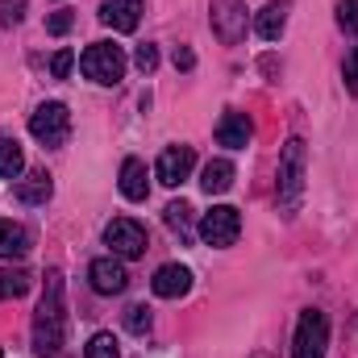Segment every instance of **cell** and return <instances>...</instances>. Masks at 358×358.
Masks as SVG:
<instances>
[{"label": "cell", "instance_id": "1", "mask_svg": "<svg viewBox=\"0 0 358 358\" xmlns=\"http://www.w3.org/2000/svg\"><path fill=\"white\" fill-rule=\"evenodd\" d=\"M67 346V308H63V271L46 275V292L34 317V350L38 358H63Z\"/></svg>", "mask_w": 358, "mask_h": 358}, {"label": "cell", "instance_id": "2", "mask_svg": "<svg viewBox=\"0 0 358 358\" xmlns=\"http://www.w3.org/2000/svg\"><path fill=\"white\" fill-rule=\"evenodd\" d=\"M304 171H308V155H304V142L292 138L279 155V213L283 217H296L300 213V200H304Z\"/></svg>", "mask_w": 358, "mask_h": 358}, {"label": "cell", "instance_id": "3", "mask_svg": "<svg viewBox=\"0 0 358 358\" xmlns=\"http://www.w3.org/2000/svg\"><path fill=\"white\" fill-rule=\"evenodd\" d=\"M80 71L88 76L92 84L113 88V84H121V76H125V50H121L117 42H92L88 50L80 55Z\"/></svg>", "mask_w": 358, "mask_h": 358}, {"label": "cell", "instance_id": "4", "mask_svg": "<svg viewBox=\"0 0 358 358\" xmlns=\"http://www.w3.org/2000/svg\"><path fill=\"white\" fill-rule=\"evenodd\" d=\"M325 346H329V317L321 308H304L296 321L292 358H325Z\"/></svg>", "mask_w": 358, "mask_h": 358}, {"label": "cell", "instance_id": "5", "mask_svg": "<svg viewBox=\"0 0 358 358\" xmlns=\"http://www.w3.org/2000/svg\"><path fill=\"white\" fill-rule=\"evenodd\" d=\"M29 134H34L42 146H63L67 134H71V113H67V104H59V100L38 104V108L29 113Z\"/></svg>", "mask_w": 358, "mask_h": 358}, {"label": "cell", "instance_id": "6", "mask_svg": "<svg viewBox=\"0 0 358 358\" xmlns=\"http://www.w3.org/2000/svg\"><path fill=\"white\" fill-rule=\"evenodd\" d=\"M238 234H242V213L234 208V204H217V208H208L204 217H200V238L208 242V246H234L238 242Z\"/></svg>", "mask_w": 358, "mask_h": 358}, {"label": "cell", "instance_id": "7", "mask_svg": "<svg viewBox=\"0 0 358 358\" xmlns=\"http://www.w3.org/2000/svg\"><path fill=\"white\" fill-rule=\"evenodd\" d=\"M104 246H113L117 259H142L146 255V229L134 217H113L104 225Z\"/></svg>", "mask_w": 358, "mask_h": 358}, {"label": "cell", "instance_id": "8", "mask_svg": "<svg viewBox=\"0 0 358 358\" xmlns=\"http://www.w3.org/2000/svg\"><path fill=\"white\" fill-rule=\"evenodd\" d=\"M88 279H92V292H100V296H121V292L129 287V271H125V263H121L117 255L92 259Z\"/></svg>", "mask_w": 358, "mask_h": 358}, {"label": "cell", "instance_id": "9", "mask_svg": "<svg viewBox=\"0 0 358 358\" xmlns=\"http://www.w3.org/2000/svg\"><path fill=\"white\" fill-rule=\"evenodd\" d=\"M192 167H196V150L192 146H167L159 155V163H155V176H159V183H167V187H179L183 179L192 176Z\"/></svg>", "mask_w": 358, "mask_h": 358}, {"label": "cell", "instance_id": "10", "mask_svg": "<svg viewBox=\"0 0 358 358\" xmlns=\"http://www.w3.org/2000/svg\"><path fill=\"white\" fill-rule=\"evenodd\" d=\"M213 29L221 42H238L246 34V8L242 0H213Z\"/></svg>", "mask_w": 358, "mask_h": 358}, {"label": "cell", "instance_id": "11", "mask_svg": "<svg viewBox=\"0 0 358 358\" xmlns=\"http://www.w3.org/2000/svg\"><path fill=\"white\" fill-rule=\"evenodd\" d=\"M100 21L117 34H134L142 21V0H100Z\"/></svg>", "mask_w": 358, "mask_h": 358}, {"label": "cell", "instance_id": "12", "mask_svg": "<svg viewBox=\"0 0 358 358\" xmlns=\"http://www.w3.org/2000/svg\"><path fill=\"white\" fill-rule=\"evenodd\" d=\"M150 287H155V296H163V300H179V296L192 292V271L179 267V263H167V267L155 271Z\"/></svg>", "mask_w": 358, "mask_h": 358}, {"label": "cell", "instance_id": "13", "mask_svg": "<svg viewBox=\"0 0 358 358\" xmlns=\"http://www.w3.org/2000/svg\"><path fill=\"white\" fill-rule=\"evenodd\" d=\"M250 134H255V125H250L246 113H225V117L217 121V146H225V150L250 146Z\"/></svg>", "mask_w": 358, "mask_h": 358}, {"label": "cell", "instance_id": "14", "mask_svg": "<svg viewBox=\"0 0 358 358\" xmlns=\"http://www.w3.org/2000/svg\"><path fill=\"white\" fill-rule=\"evenodd\" d=\"M121 196H125V200H134V204H142V200L150 196L146 163H142V159H125V163H121Z\"/></svg>", "mask_w": 358, "mask_h": 358}, {"label": "cell", "instance_id": "15", "mask_svg": "<svg viewBox=\"0 0 358 358\" xmlns=\"http://www.w3.org/2000/svg\"><path fill=\"white\" fill-rule=\"evenodd\" d=\"M283 29H287V0H271L267 8L259 13V21H255V34L263 42H279Z\"/></svg>", "mask_w": 358, "mask_h": 358}, {"label": "cell", "instance_id": "16", "mask_svg": "<svg viewBox=\"0 0 358 358\" xmlns=\"http://www.w3.org/2000/svg\"><path fill=\"white\" fill-rule=\"evenodd\" d=\"M29 255V229L17 221H0V259H25Z\"/></svg>", "mask_w": 358, "mask_h": 358}, {"label": "cell", "instance_id": "17", "mask_svg": "<svg viewBox=\"0 0 358 358\" xmlns=\"http://www.w3.org/2000/svg\"><path fill=\"white\" fill-rule=\"evenodd\" d=\"M200 187H204L208 196L229 192V187H234V163H229V159H213V163H204V171H200Z\"/></svg>", "mask_w": 358, "mask_h": 358}, {"label": "cell", "instance_id": "18", "mask_svg": "<svg viewBox=\"0 0 358 358\" xmlns=\"http://www.w3.org/2000/svg\"><path fill=\"white\" fill-rule=\"evenodd\" d=\"M50 192H55V183L46 171H29L25 179H17V200H25V204H46Z\"/></svg>", "mask_w": 358, "mask_h": 358}, {"label": "cell", "instance_id": "19", "mask_svg": "<svg viewBox=\"0 0 358 358\" xmlns=\"http://www.w3.org/2000/svg\"><path fill=\"white\" fill-rule=\"evenodd\" d=\"M25 171V155H21V146H17V138H4L0 134V179H21Z\"/></svg>", "mask_w": 358, "mask_h": 358}, {"label": "cell", "instance_id": "20", "mask_svg": "<svg viewBox=\"0 0 358 358\" xmlns=\"http://www.w3.org/2000/svg\"><path fill=\"white\" fill-rule=\"evenodd\" d=\"M29 271L21 267H0V300H17V296H25L29 292Z\"/></svg>", "mask_w": 358, "mask_h": 358}, {"label": "cell", "instance_id": "21", "mask_svg": "<svg viewBox=\"0 0 358 358\" xmlns=\"http://www.w3.org/2000/svg\"><path fill=\"white\" fill-rule=\"evenodd\" d=\"M163 221L179 234V242H187V238H192V204H183V200L167 204V208H163Z\"/></svg>", "mask_w": 358, "mask_h": 358}, {"label": "cell", "instance_id": "22", "mask_svg": "<svg viewBox=\"0 0 358 358\" xmlns=\"http://www.w3.org/2000/svg\"><path fill=\"white\" fill-rule=\"evenodd\" d=\"M150 325H155V321H150V308H146V304H129V308H125V329H129V334L142 338V334H150Z\"/></svg>", "mask_w": 358, "mask_h": 358}, {"label": "cell", "instance_id": "23", "mask_svg": "<svg viewBox=\"0 0 358 358\" xmlns=\"http://www.w3.org/2000/svg\"><path fill=\"white\" fill-rule=\"evenodd\" d=\"M84 358H121L117 338H113V334H96L88 346H84Z\"/></svg>", "mask_w": 358, "mask_h": 358}, {"label": "cell", "instance_id": "24", "mask_svg": "<svg viewBox=\"0 0 358 358\" xmlns=\"http://www.w3.org/2000/svg\"><path fill=\"white\" fill-rule=\"evenodd\" d=\"M71 25H76V13H71V8H59V13L46 17V34H55V38H63Z\"/></svg>", "mask_w": 358, "mask_h": 358}, {"label": "cell", "instance_id": "25", "mask_svg": "<svg viewBox=\"0 0 358 358\" xmlns=\"http://www.w3.org/2000/svg\"><path fill=\"white\" fill-rule=\"evenodd\" d=\"M342 80H346L350 96H358V42L350 46V55H346V63H342Z\"/></svg>", "mask_w": 358, "mask_h": 358}, {"label": "cell", "instance_id": "26", "mask_svg": "<svg viewBox=\"0 0 358 358\" xmlns=\"http://www.w3.org/2000/svg\"><path fill=\"white\" fill-rule=\"evenodd\" d=\"M25 4L29 0H0V25H17L25 17Z\"/></svg>", "mask_w": 358, "mask_h": 358}, {"label": "cell", "instance_id": "27", "mask_svg": "<svg viewBox=\"0 0 358 358\" xmlns=\"http://www.w3.org/2000/svg\"><path fill=\"white\" fill-rule=\"evenodd\" d=\"M134 63H138V71H146V76H150V71L159 67V50L146 42V46H138V50H134Z\"/></svg>", "mask_w": 358, "mask_h": 358}, {"label": "cell", "instance_id": "28", "mask_svg": "<svg viewBox=\"0 0 358 358\" xmlns=\"http://www.w3.org/2000/svg\"><path fill=\"white\" fill-rule=\"evenodd\" d=\"M71 67H76V55H71V50H59V55L50 59V76H55V80H67Z\"/></svg>", "mask_w": 358, "mask_h": 358}, {"label": "cell", "instance_id": "29", "mask_svg": "<svg viewBox=\"0 0 358 358\" xmlns=\"http://www.w3.org/2000/svg\"><path fill=\"white\" fill-rule=\"evenodd\" d=\"M338 21H342V29H358V0H342L338 4Z\"/></svg>", "mask_w": 358, "mask_h": 358}, {"label": "cell", "instance_id": "30", "mask_svg": "<svg viewBox=\"0 0 358 358\" xmlns=\"http://www.w3.org/2000/svg\"><path fill=\"white\" fill-rule=\"evenodd\" d=\"M171 63H176L179 71H192V67H196V55H192L187 46H176V55H171Z\"/></svg>", "mask_w": 358, "mask_h": 358}, {"label": "cell", "instance_id": "31", "mask_svg": "<svg viewBox=\"0 0 358 358\" xmlns=\"http://www.w3.org/2000/svg\"><path fill=\"white\" fill-rule=\"evenodd\" d=\"M0 358H4V350H0Z\"/></svg>", "mask_w": 358, "mask_h": 358}]
</instances>
